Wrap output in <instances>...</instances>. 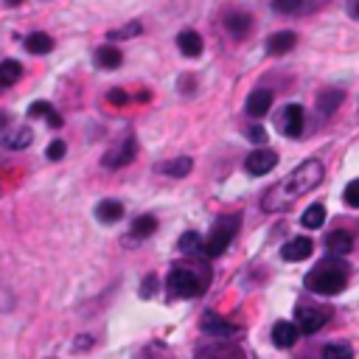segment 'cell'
<instances>
[{"mask_svg": "<svg viewBox=\"0 0 359 359\" xmlns=\"http://www.w3.org/2000/svg\"><path fill=\"white\" fill-rule=\"evenodd\" d=\"M48 127H53V129H59V127H62V115L51 112V115H48Z\"/></svg>", "mask_w": 359, "mask_h": 359, "instance_id": "cell-38", "label": "cell"}, {"mask_svg": "<svg viewBox=\"0 0 359 359\" xmlns=\"http://www.w3.org/2000/svg\"><path fill=\"white\" fill-rule=\"evenodd\" d=\"M197 359H238V354H233L227 348H199Z\"/></svg>", "mask_w": 359, "mask_h": 359, "instance_id": "cell-30", "label": "cell"}, {"mask_svg": "<svg viewBox=\"0 0 359 359\" xmlns=\"http://www.w3.org/2000/svg\"><path fill=\"white\" fill-rule=\"evenodd\" d=\"M236 230H238V216H222V219L211 227V233H208L205 245H202V253H205L208 258H219V256L230 247Z\"/></svg>", "mask_w": 359, "mask_h": 359, "instance_id": "cell-3", "label": "cell"}, {"mask_svg": "<svg viewBox=\"0 0 359 359\" xmlns=\"http://www.w3.org/2000/svg\"><path fill=\"white\" fill-rule=\"evenodd\" d=\"M65 152H68V146H65V140H51L48 143V160H62L65 158Z\"/></svg>", "mask_w": 359, "mask_h": 359, "instance_id": "cell-32", "label": "cell"}, {"mask_svg": "<svg viewBox=\"0 0 359 359\" xmlns=\"http://www.w3.org/2000/svg\"><path fill=\"white\" fill-rule=\"evenodd\" d=\"M96 216H99L101 222L112 225V222H118V219L124 216V205L118 202V199H104V202L96 205Z\"/></svg>", "mask_w": 359, "mask_h": 359, "instance_id": "cell-19", "label": "cell"}, {"mask_svg": "<svg viewBox=\"0 0 359 359\" xmlns=\"http://www.w3.org/2000/svg\"><path fill=\"white\" fill-rule=\"evenodd\" d=\"M23 76V65L17 59H6V62H0V87H12L14 82H20Z\"/></svg>", "mask_w": 359, "mask_h": 359, "instance_id": "cell-22", "label": "cell"}, {"mask_svg": "<svg viewBox=\"0 0 359 359\" xmlns=\"http://www.w3.org/2000/svg\"><path fill=\"white\" fill-rule=\"evenodd\" d=\"M348 14L354 20H359V0H348Z\"/></svg>", "mask_w": 359, "mask_h": 359, "instance_id": "cell-39", "label": "cell"}, {"mask_svg": "<svg viewBox=\"0 0 359 359\" xmlns=\"http://www.w3.org/2000/svg\"><path fill=\"white\" fill-rule=\"evenodd\" d=\"M304 124H306V112L301 104H286L278 115V129L286 138H301L304 135Z\"/></svg>", "mask_w": 359, "mask_h": 359, "instance_id": "cell-5", "label": "cell"}, {"mask_svg": "<svg viewBox=\"0 0 359 359\" xmlns=\"http://www.w3.org/2000/svg\"><path fill=\"white\" fill-rule=\"evenodd\" d=\"M51 112H53V107L48 101H34L32 107H28V118H45V121H48Z\"/></svg>", "mask_w": 359, "mask_h": 359, "instance_id": "cell-31", "label": "cell"}, {"mask_svg": "<svg viewBox=\"0 0 359 359\" xmlns=\"http://www.w3.org/2000/svg\"><path fill=\"white\" fill-rule=\"evenodd\" d=\"M155 230H158V219L149 216V214H146V216H138L135 225H132V236H135V238H146V236H152Z\"/></svg>", "mask_w": 359, "mask_h": 359, "instance_id": "cell-25", "label": "cell"}, {"mask_svg": "<svg viewBox=\"0 0 359 359\" xmlns=\"http://www.w3.org/2000/svg\"><path fill=\"white\" fill-rule=\"evenodd\" d=\"M312 250H314V245H312V238H306V236H297V238H292V242L281 250V256H284V261H304V258H309L312 256Z\"/></svg>", "mask_w": 359, "mask_h": 359, "instance_id": "cell-12", "label": "cell"}, {"mask_svg": "<svg viewBox=\"0 0 359 359\" xmlns=\"http://www.w3.org/2000/svg\"><path fill=\"white\" fill-rule=\"evenodd\" d=\"M107 101L110 104H127V93L121 87H115V90H110V93H107Z\"/></svg>", "mask_w": 359, "mask_h": 359, "instance_id": "cell-36", "label": "cell"}, {"mask_svg": "<svg viewBox=\"0 0 359 359\" xmlns=\"http://www.w3.org/2000/svg\"><path fill=\"white\" fill-rule=\"evenodd\" d=\"M199 325H202L205 334H214V337H222V340H230V337L238 334V325H233V323H227V320H222L216 314H205Z\"/></svg>", "mask_w": 359, "mask_h": 359, "instance_id": "cell-9", "label": "cell"}, {"mask_svg": "<svg viewBox=\"0 0 359 359\" xmlns=\"http://www.w3.org/2000/svg\"><path fill=\"white\" fill-rule=\"evenodd\" d=\"M225 28H227V34L233 40H245L250 34V28H253V17L247 12H230L225 17Z\"/></svg>", "mask_w": 359, "mask_h": 359, "instance_id": "cell-10", "label": "cell"}, {"mask_svg": "<svg viewBox=\"0 0 359 359\" xmlns=\"http://www.w3.org/2000/svg\"><path fill=\"white\" fill-rule=\"evenodd\" d=\"M323 180V163L320 160H304L301 166H295L281 183H275L264 197H261V208L267 214H278L284 208H289L295 199H301L304 194L314 191Z\"/></svg>", "mask_w": 359, "mask_h": 359, "instance_id": "cell-1", "label": "cell"}, {"mask_svg": "<svg viewBox=\"0 0 359 359\" xmlns=\"http://www.w3.org/2000/svg\"><path fill=\"white\" fill-rule=\"evenodd\" d=\"M354 247V236L345 233V230H334V233H328L325 238V250L332 258H340V256H348Z\"/></svg>", "mask_w": 359, "mask_h": 359, "instance_id": "cell-11", "label": "cell"}, {"mask_svg": "<svg viewBox=\"0 0 359 359\" xmlns=\"http://www.w3.org/2000/svg\"><path fill=\"white\" fill-rule=\"evenodd\" d=\"M202 238H199V233L197 230H188V233H183L180 236V250L183 253H191V256H197V253H202Z\"/></svg>", "mask_w": 359, "mask_h": 359, "instance_id": "cell-26", "label": "cell"}, {"mask_svg": "<svg viewBox=\"0 0 359 359\" xmlns=\"http://www.w3.org/2000/svg\"><path fill=\"white\" fill-rule=\"evenodd\" d=\"M191 166H194L191 158H174V160H169V163H160L158 171H160V174H169V177H186V174L191 171Z\"/></svg>", "mask_w": 359, "mask_h": 359, "instance_id": "cell-23", "label": "cell"}, {"mask_svg": "<svg viewBox=\"0 0 359 359\" xmlns=\"http://www.w3.org/2000/svg\"><path fill=\"white\" fill-rule=\"evenodd\" d=\"M121 62H124V53L118 51L115 45H104V48H99V51H96V65H99V68H104V71H115V68H121Z\"/></svg>", "mask_w": 359, "mask_h": 359, "instance_id": "cell-17", "label": "cell"}, {"mask_svg": "<svg viewBox=\"0 0 359 359\" xmlns=\"http://www.w3.org/2000/svg\"><path fill=\"white\" fill-rule=\"evenodd\" d=\"M273 3V12L278 14H297L304 9V0H269Z\"/></svg>", "mask_w": 359, "mask_h": 359, "instance_id": "cell-29", "label": "cell"}, {"mask_svg": "<svg viewBox=\"0 0 359 359\" xmlns=\"http://www.w3.org/2000/svg\"><path fill=\"white\" fill-rule=\"evenodd\" d=\"M323 359H354V351L345 343H332L323 348Z\"/></svg>", "mask_w": 359, "mask_h": 359, "instance_id": "cell-27", "label": "cell"}, {"mask_svg": "<svg viewBox=\"0 0 359 359\" xmlns=\"http://www.w3.org/2000/svg\"><path fill=\"white\" fill-rule=\"evenodd\" d=\"M169 289L177 295V297H199L202 289H205V278L197 275V269H188V267H171L169 273Z\"/></svg>", "mask_w": 359, "mask_h": 359, "instance_id": "cell-4", "label": "cell"}, {"mask_svg": "<svg viewBox=\"0 0 359 359\" xmlns=\"http://www.w3.org/2000/svg\"><path fill=\"white\" fill-rule=\"evenodd\" d=\"M297 45V34L295 32H275L267 40V53L269 56H284Z\"/></svg>", "mask_w": 359, "mask_h": 359, "instance_id": "cell-13", "label": "cell"}, {"mask_svg": "<svg viewBox=\"0 0 359 359\" xmlns=\"http://www.w3.org/2000/svg\"><path fill=\"white\" fill-rule=\"evenodd\" d=\"M6 3H12V6H20V3H23V0H6Z\"/></svg>", "mask_w": 359, "mask_h": 359, "instance_id": "cell-40", "label": "cell"}, {"mask_svg": "<svg viewBox=\"0 0 359 359\" xmlns=\"http://www.w3.org/2000/svg\"><path fill=\"white\" fill-rule=\"evenodd\" d=\"M25 51L28 53H34V56H45L53 51V40L51 34H42V32H34V34H28L25 37Z\"/></svg>", "mask_w": 359, "mask_h": 359, "instance_id": "cell-18", "label": "cell"}, {"mask_svg": "<svg viewBox=\"0 0 359 359\" xmlns=\"http://www.w3.org/2000/svg\"><path fill=\"white\" fill-rule=\"evenodd\" d=\"M12 309H14V295H12V289H6L0 284V314H6Z\"/></svg>", "mask_w": 359, "mask_h": 359, "instance_id": "cell-33", "label": "cell"}, {"mask_svg": "<svg viewBox=\"0 0 359 359\" xmlns=\"http://www.w3.org/2000/svg\"><path fill=\"white\" fill-rule=\"evenodd\" d=\"M135 152H138V143H135V138H127L124 143H118L115 149H110V152L104 155V166L107 169H121V166H127V163H132L135 160Z\"/></svg>", "mask_w": 359, "mask_h": 359, "instance_id": "cell-8", "label": "cell"}, {"mask_svg": "<svg viewBox=\"0 0 359 359\" xmlns=\"http://www.w3.org/2000/svg\"><path fill=\"white\" fill-rule=\"evenodd\" d=\"M343 99H345L343 90H334V87H332V90H325V93L317 96V110H320L323 115H332V112H337V107L343 104Z\"/></svg>", "mask_w": 359, "mask_h": 359, "instance_id": "cell-20", "label": "cell"}, {"mask_svg": "<svg viewBox=\"0 0 359 359\" xmlns=\"http://www.w3.org/2000/svg\"><path fill=\"white\" fill-rule=\"evenodd\" d=\"M345 202L351 205V208H359V180H351V183L345 186Z\"/></svg>", "mask_w": 359, "mask_h": 359, "instance_id": "cell-34", "label": "cell"}, {"mask_svg": "<svg viewBox=\"0 0 359 359\" xmlns=\"http://www.w3.org/2000/svg\"><path fill=\"white\" fill-rule=\"evenodd\" d=\"M155 284H158L155 275H149V278L143 281V286H140V295H143V297H152V295H155Z\"/></svg>", "mask_w": 359, "mask_h": 359, "instance_id": "cell-37", "label": "cell"}, {"mask_svg": "<svg viewBox=\"0 0 359 359\" xmlns=\"http://www.w3.org/2000/svg\"><path fill=\"white\" fill-rule=\"evenodd\" d=\"M297 337H301V332H297L295 323L281 320V323L273 325V343H275L278 348H292V345L297 343Z\"/></svg>", "mask_w": 359, "mask_h": 359, "instance_id": "cell-16", "label": "cell"}, {"mask_svg": "<svg viewBox=\"0 0 359 359\" xmlns=\"http://www.w3.org/2000/svg\"><path fill=\"white\" fill-rule=\"evenodd\" d=\"M275 166H278V155L273 152V149H256V152L247 155V160H245V169H247V174H253V177L269 174Z\"/></svg>", "mask_w": 359, "mask_h": 359, "instance_id": "cell-7", "label": "cell"}, {"mask_svg": "<svg viewBox=\"0 0 359 359\" xmlns=\"http://www.w3.org/2000/svg\"><path fill=\"white\" fill-rule=\"evenodd\" d=\"M269 107H273V93L269 90H253V93L247 96V115L253 118H264L269 112Z\"/></svg>", "mask_w": 359, "mask_h": 359, "instance_id": "cell-15", "label": "cell"}, {"mask_svg": "<svg viewBox=\"0 0 359 359\" xmlns=\"http://www.w3.org/2000/svg\"><path fill=\"white\" fill-rule=\"evenodd\" d=\"M177 48H180V53H183V56L197 59L202 53V37L194 32V28H186V32L177 34Z\"/></svg>", "mask_w": 359, "mask_h": 359, "instance_id": "cell-14", "label": "cell"}, {"mask_svg": "<svg viewBox=\"0 0 359 359\" xmlns=\"http://www.w3.org/2000/svg\"><path fill=\"white\" fill-rule=\"evenodd\" d=\"M32 140H34V132L28 127H20V129L3 135V146L6 149H25V146H32Z\"/></svg>", "mask_w": 359, "mask_h": 359, "instance_id": "cell-21", "label": "cell"}, {"mask_svg": "<svg viewBox=\"0 0 359 359\" xmlns=\"http://www.w3.org/2000/svg\"><path fill=\"white\" fill-rule=\"evenodd\" d=\"M304 227H309V230H317V227H323L325 225V205H320V202H314V205H309L306 211H304Z\"/></svg>", "mask_w": 359, "mask_h": 359, "instance_id": "cell-24", "label": "cell"}, {"mask_svg": "<svg viewBox=\"0 0 359 359\" xmlns=\"http://www.w3.org/2000/svg\"><path fill=\"white\" fill-rule=\"evenodd\" d=\"M325 323H328V312L314 309V306H304V309H297V314H295V325H297V332H301V334H314V332H320Z\"/></svg>", "mask_w": 359, "mask_h": 359, "instance_id": "cell-6", "label": "cell"}, {"mask_svg": "<svg viewBox=\"0 0 359 359\" xmlns=\"http://www.w3.org/2000/svg\"><path fill=\"white\" fill-rule=\"evenodd\" d=\"M140 32H143L140 23H129V25H124V28H115V32H110L107 40H132V37H138Z\"/></svg>", "mask_w": 359, "mask_h": 359, "instance_id": "cell-28", "label": "cell"}, {"mask_svg": "<svg viewBox=\"0 0 359 359\" xmlns=\"http://www.w3.org/2000/svg\"><path fill=\"white\" fill-rule=\"evenodd\" d=\"M247 138L261 146V143L267 140V132H264V127H247Z\"/></svg>", "mask_w": 359, "mask_h": 359, "instance_id": "cell-35", "label": "cell"}, {"mask_svg": "<svg viewBox=\"0 0 359 359\" xmlns=\"http://www.w3.org/2000/svg\"><path fill=\"white\" fill-rule=\"evenodd\" d=\"M306 289L314 292V295H323V297H334L345 289L348 284V269L337 261V258H328V261H320L312 273L306 275Z\"/></svg>", "mask_w": 359, "mask_h": 359, "instance_id": "cell-2", "label": "cell"}]
</instances>
